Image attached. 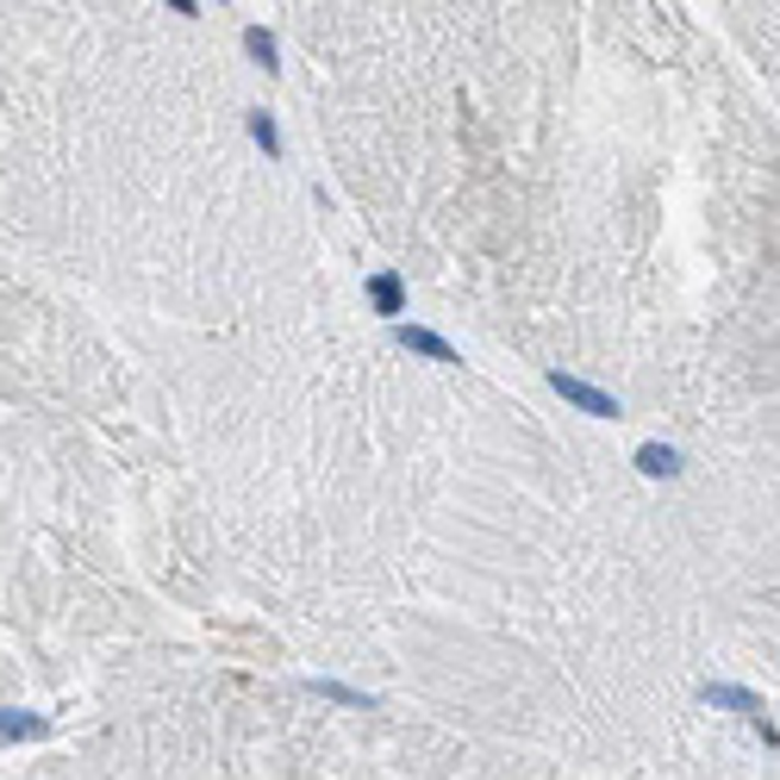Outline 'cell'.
<instances>
[{
	"mask_svg": "<svg viewBox=\"0 0 780 780\" xmlns=\"http://www.w3.org/2000/svg\"><path fill=\"white\" fill-rule=\"evenodd\" d=\"M244 51H250L263 69H275V32H263V25H244Z\"/></svg>",
	"mask_w": 780,
	"mask_h": 780,
	"instance_id": "8",
	"label": "cell"
},
{
	"mask_svg": "<svg viewBox=\"0 0 780 780\" xmlns=\"http://www.w3.org/2000/svg\"><path fill=\"white\" fill-rule=\"evenodd\" d=\"M393 344H400V350H412V356H431V363H463V356L449 350L437 332H425V325H400V332H393Z\"/></svg>",
	"mask_w": 780,
	"mask_h": 780,
	"instance_id": "3",
	"label": "cell"
},
{
	"mask_svg": "<svg viewBox=\"0 0 780 780\" xmlns=\"http://www.w3.org/2000/svg\"><path fill=\"white\" fill-rule=\"evenodd\" d=\"M549 388L562 393V400H568L575 412H593V419H619V412H624L619 400H612V393L593 388V381H581V375H562V369H556V375H549Z\"/></svg>",
	"mask_w": 780,
	"mask_h": 780,
	"instance_id": "1",
	"label": "cell"
},
{
	"mask_svg": "<svg viewBox=\"0 0 780 780\" xmlns=\"http://www.w3.org/2000/svg\"><path fill=\"white\" fill-rule=\"evenodd\" d=\"M312 693H325V700H337V705H363V712H369L363 693H350V687H337V681H312Z\"/></svg>",
	"mask_w": 780,
	"mask_h": 780,
	"instance_id": "9",
	"label": "cell"
},
{
	"mask_svg": "<svg viewBox=\"0 0 780 780\" xmlns=\"http://www.w3.org/2000/svg\"><path fill=\"white\" fill-rule=\"evenodd\" d=\"M369 300H375V312H388V319H400L406 312V288H400V275H369Z\"/></svg>",
	"mask_w": 780,
	"mask_h": 780,
	"instance_id": "5",
	"label": "cell"
},
{
	"mask_svg": "<svg viewBox=\"0 0 780 780\" xmlns=\"http://www.w3.org/2000/svg\"><path fill=\"white\" fill-rule=\"evenodd\" d=\"M0 731H7V743H38V737H51V724L38 718V712H0Z\"/></svg>",
	"mask_w": 780,
	"mask_h": 780,
	"instance_id": "6",
	"label": "cell"
},
{
	"mask_svg": "<svg viewBox=\"0 0 780 780\" xmlns=\"http://www.w3.org/2000/svg\"><path fill=\"white\" fill-rule=\"evenodd\" d=\"M244 125H250V137L263 144V156H281V125H275L269 113H250Z\"/></svg>",
	"mask_w": 780,
	"mask_h": 780,
	"instance_id": "7",
	"label": "cell"
},
{
	"mask_svg": "<svg viewBox=\"0 0 780 780\" xmlns=\"http://www.w3.org/2000/svg\"><path fill=\"white\" fill-rule=\"evenodd\" d=\"M637 468H644L649 481H675V475H681V449H668V444H644V449H637Z\"/></svg>",
	"mask_w": 780,
	"mask_h": 780,
	"instance_id": "4",
	"label": "cell"
},
{
	"mask_svg": "<svg viewBox=\"0 0 780 780\" xmlns=\"http://www.w3.org/2000/svg\"><path fill=\"white\" fill-rule=\"evenodd\" d=\"M705 705H724V712H743V718L756 724V731H768V718H761V700L749 693V687H724V681H705L700 687Z\"/></svg>",
	"mask_w": 780,
	"mask_h": 780,
	"instance_id": "2",
	"label": "cell"
}]
</instances>
